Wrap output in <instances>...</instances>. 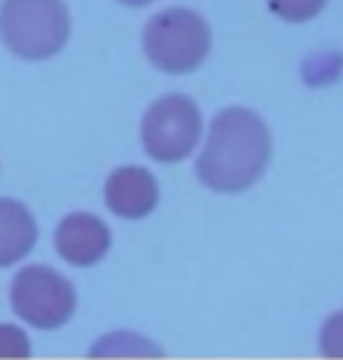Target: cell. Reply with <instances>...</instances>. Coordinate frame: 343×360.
<instances>
[{
	"label": "cell",
	"instance_id": "1",
	"mask_svg": "<svg viewBox=\"0 0 343 360\" xmlns=\"http://www.w3.org/2000/svg\"><path fill=\"white\" fill-rule=\"evenodd\" d=\"M269 157L271 136L264 120L248 108H227L213 120L196 174L215 192H243L260 180Z\"/></svg>",
	"mask_w": 343,
	"mask_h": 360
},
{
	"label": "cell",
	"instance_id": "2",
	"mask_svg": "<svg viewBox=\"0 0 343 360\" xmlns=\"http://www.w3.org/2000/svg\"><path fill=\"white\" fill-rule=\"evenodd\" d=\"M70 35L63 0H5L0 7V38L12 54L42 61L61 52Z\"/></svg>",
	"mask_w": 343,
	"mask_h": 360
},
{
	"label": "cell",
	"instance_id": "3",
	"mask_svg": "<svg viewBox=\"0 0 343 360\" xmlns=\"http://www.w3.org/2000/svg\"><path fill=\"white\" fill-rule=\"evenodd\" d=\"M147 59L170 75L196 70L210 52V28L187 7H170L154 14L142 33Z\"/></svg>",
	"mask_w": 343,
	"mask_h": 360
},
{
	"label": "cell",
	"instance_id": "4",
	"mask_svg": "<svg viewBox=\"0 0 343 360\" xmlns=\"http://www.w3.org/2000/svg\"><path fill=\"white\" fill-rule=\"evenodd\" d=\"M12 307L21 321L33 328L54 330L70 321L75 314V288L59 271L31 264L24 267L12 281Z\"/></svg>",
	"mask_w": 343,
	"mask_h": 360
},
{
	"label": "cell",
	"instance_id": "5",
	"mask_svg": "<svg viewBox=\"0 0 343 360\" xmlns=\"http://www.w3.org/2000/svg\"><path fill=\"white\" fill-rule=\"evenodd\" d=\"M201 136V112L182 94L159 98L142 120V146L156 162L173 164L194 150Z\"/></svg>",
	"mask_w": 343,
	"mask_h": 360
},
{
	"label": "cell",
	"instance_id": "6",
	"mask_svg": "<svg viewBox=\"0 0 343 360\" xmlns=\"http://www.w3.org/2000/svg\"><path fill=\"white\" fill-rule=\"evenodd\" d=\"M56 250L68 264L75 267H91L110 248V229L108 225L89 213H73L61 220L54 234Z\"/></svg>",
	"mask_w": 343,
	"mask_h": 360
},
{
	"label": "cell",
	"instance_id": "7",
	"mask_svg": "<svg viewBox=\"0 0 343 360\" xmlns=\"http://www.w3.org/2000/svg\"><path fill=\"white\" fill-rule=\"evenodd\" d=\"M159 201V185L142 167H121L105 183V204L119 218L138 220L152 213Z\"/></svg>",
	"mask_w": 343,
	"mask_h": 360
},
{
	"label": "cell",
	"instance_id": "8",
	"mask_svg": "<svg viewBox=\"0 0 343 360\" xmlns=\"http://www.w3.org/2000/svg\"><path fill=\"white\" fill-rule=\"evenodd\" d=\"M38 227L31 211L14 199H0V267H10L31 253Z\"/></svg>",
	"mask_w": 343,
	"mask_h": 360
},
{
	"label": "cell",
	"instance_id": "9",
	"mask_svg": "<svg viewBox=\"0 0 343 360\" xmlns=\"http://www.w3.org/2000/svg\"><path fill=\"white\" fill-rule=\"evenodd\" d=\"M325 3L327 0H269V7L281 19L299 24V21H309L316 17Z\"/></svg>",
	"mask_w": 343,
	"mask_h": 360
},
{
	"label": "cell",
	"instance_id": "10",
	"mask_svg": "<svg viewBox=\"0 0 343 360\" xmlns=\"http://www.w3.org/2000/svg\"><path fill=\"white\" fill-rule=\"evenodd\" d=\"M320 347L323 354L330 358H343V311L327 319L320 333Z\"/></svg>",
	"mask_w": 343,
	"mask_h": 360
},
{
	"label": "cell",
	"instance_id": "11",
	"mask_svg": "<svg viewBox=\"0 0 343 360\" xmlns=\"http://www.w3.org/2000/svg\"><path fill=\"white\" fill-rule=\"evenodd\" d=\"M0 356H17V358L31 356L28 337L14 326H0Z\"/></svg>",
	"mask_w": 343,
	"mask_h": 360
},
{
	"label": "cell",
	"instance_id": "12",
	"mask_svg": "<svg viewBox=\"0 0 343 360\" xmlns=\"http://www.w3.org/2000/svg\"><path fill=\"white\" fill-rule=\"evenodd\" d=\"M119 3H124V5H131V7H140V5H147V3H152V0H119Z\"/></svg>",
	"mask_w": 343,
	"mask_h": 360
}]
</instances>
